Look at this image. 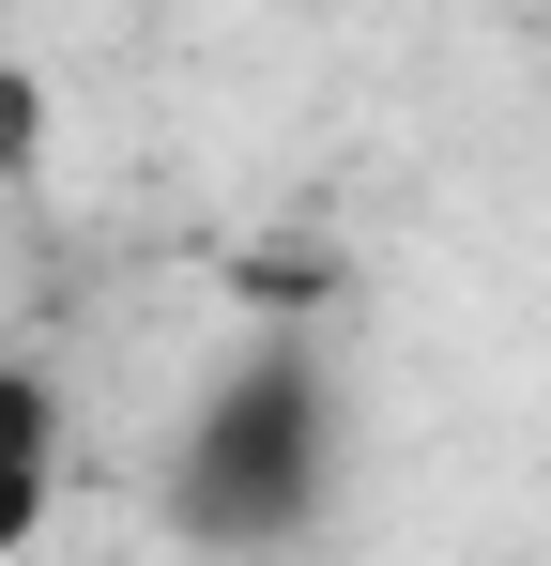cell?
Returning <instances> with one entry per match:
<instances>
[{"instance_id": "cell-1", "label": "cell", "mask_w": 551, "mask_h": 566, "mask_svg": "<svg viewBox=\"0 0 551 566\" xmlns=\"http://www.w3.org/2000/svg\"><path fill=\"white\" fill-rule=\"evenodd\" d=\"M322 460H337V413H322V368L261 337L246 368L199 398V429H184V474H169V521L184 536H306V505H322Z\"/></svg>"}, {"instance_id": "cell-2", "label": "cell", "mask_w": 551, "mask_h": 566, "mask_svg": "<svg viewBox=\"0 0 551 566\" xmlns=\"http://www.w3.org/2000/svg\"><path fill=\"white\" fill-rule=\"evenodd\" d=\"M46 490H62V382L0 368V552L46 521Z\"/></svg>"}, {"instance_id": "cell-3", "label": "cell", "mask_w": 551, "mask_h": 566, "mask_svg": "<svg viewBox=\"0 0 551 566\" xmlns=\"http://www.w3.org/2000/svg\"><path fill=\"white\" fill-rule=\"evenodd\" d=\"M31 154H46V93L0 62V169H31Z\"/></svg>"}]
</instances>
